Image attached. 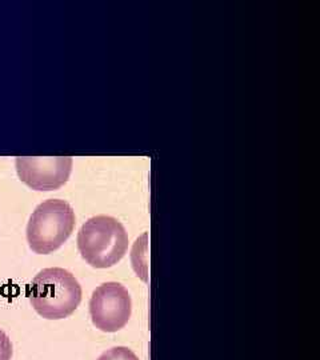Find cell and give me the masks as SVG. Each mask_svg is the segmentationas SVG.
Here are the masks:
<instances>
[{
	"label": "cell",
	"mask_w": 320,
	"mask_h": 360,
	"mask_svg": "<svg viewBox=\"0 0 320 360\" xmlns=\"http://www.w3.org/2000/svg\"><path fill=\"white\" fill-rule=\"evenodd\" d=\"M82 302V287L70 271L52 267L40 271L30 285V303L39 315L59 321L75 312Z\"/></svg>",
	"instance_id": "obj_1"
},
{
	"label": "cell",
	"mask_w": 320,
	"mask_h": 360,
	"mask_svg": "<svg viewBox=\"0 0 320 360\" xmlns=\"http://www.w3.org/2000/svg\"><path fill=\"white\" fill-rule=\"evenodd\" d=\"M77 248L82 257L95 269L117 264L128 250V235L123 224L113 217L90 218L79 230Z\"/></svg>",
	"instance_id": "obj_2"
},
{
	"label": "cell",
	"mask_w": 320,
	"mask_h": 360,
	"mask_svg": "<svg viewBox=\"0 0 320 360\" xmlns=\"http://www.w3.org/2000/svg\"><path fill=\"white\" fill-rule=\"evenodd\" d=\"M75 224V211L65 200L49 199L40 203L27 224L30 248L40 255L51 254L67 242Z\"/></svg>",
	"instance_id": "obj_3"
},
{
	"label": "cell",
	"mask_w": 320,
	"mask_h": 360,
	"mask_svg": "<svg viewBox=\"0 0 320 360\" xmlns=\"http://www.w3.org/2000/svg\"><path fill=\"white\" fill-rule=\"evenodd\" d=\"M132 300L127 288L116 282L99 285L90 300L91 321L103 333H116L127 324Z\"/></svg>",
	"instance_id": "obj_4"
},
{
	"label": "cell",
	"mask_w": 320,
	"mask_h": 360,
	"mask_svg": "<svg viewBox=\"0 0 320 360\" xmlns=\"http://www.w3.org/2000/svg\"><path fill=\"white\" fill-rule=\"evenodd\" d=\"M20 180L37 191H53L67 183L72 169V159L65 158H16Z\"/></svg>",
	"instance_id": "obj_5"
},
{
	"label": "cell",
	"mask_w": 320,
	"mask_h": 360,
	"mask_svg": "<svg viewBox=\"0 0 320 360\" xmlns=\"http://www.w3.org/2000/svg\"><path fill=\"white\" fill-rule=\"evenodd\" d=\"M98 360H139V358L127 347H114L103 352Z\"/></svg>",
	"instance_id": "obj_6"
},
{
	"label": "cell",
	"mask_w": 320,
	"mask_h": 360,
	"mask_svg": "<svg viewBox=\"0 0 320 360\" xmlns=\"http://www.w3.org/2000/svg\"><path fill=\"white\" fill-rule=\"evenodd\" d=\"M13 343L4 331L0 330V360H11Z\"/></svg>",
	"instance_id": "obj_7"
}]
</instances>
